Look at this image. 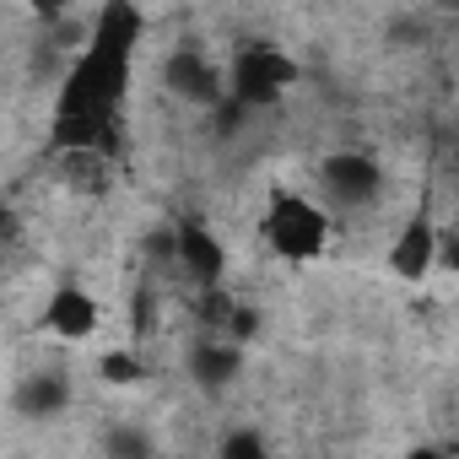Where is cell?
Segmentation results:
<instances>
[{
  "label": "cell",
  "mask_w": 459,
  "mask_h": 459,
  "mask_svg": "<svg viewBox=\"0 0 459 459\" xmlns=\"http://www.w3.org/2000/svg\"><path fill=\"white\" fill-rule=\"evenodd\" d=\"M146 39V17L135 0H103L98 22L65 60V82L49 114V152H92L114 162L125 152V98L135 82V49Z\"/></svg>",
  "instance_id": "1"
},
{
  "label": "cell",
  "mask_w": 459,
  "mask_h": 459,
  "mask_svg": "<svg viewBox=\"0 0 459 459\" xmlns=\"http://www.w3.org/2000/svg\"><path fill=\"white\" fill-rule=\"evenodd\" d=\"M260 238L287 265H314L335 244V216L314 195H303V189H271L265 216H260Z\"/></svg>",
  "instance_id": "2"
},
{
  "label": "cell",
  "mask_w": 459,
  "mask_h": 459,
  "mask_svg": "<svg viewBox=\"0 0 459 459\" xmlns=\"http://www.w3.org/2000/svg\"><path fill=\"white\" fill-rule=\"evenodd\" d=\"M221 76H227V98H233L244 114H271V108H281V98L298 87L303 71L276 44H244Z\"/></svg>",
  "instance_id": "3"
},
{
  "label": "cell",
  "mask_w": 459,
  "mask_h": 459,
  "mask_svg": "<svg viewBox=\"0 0 459 459\" xmlns=\"http://www.w3.org/2000/svg\"><path fill=\"white\" fill-rule=\"evenodd\" d=\"M39 330L55 335V341H65V346H82V341H92L103 330V308H98V298L87 287L60 281V287H49V298L39 308Z\"/></svg>",
  "instance_id": "4"
},
{
  "label": "cell",
  "mask_w": 459,
  "mask_h": 459,
  "mask_svg": "<svg viewBox=\"0 0 459 459\" xmlns=\"http://www.w3.org/2000/svg\"><path fill=\"white\" fill-rule=\"evenodd\" d=\"M162 87H168L184 108H216V103L227 98L221 65H216L211 55H200V49H173V55L162 60Z\"/></svg>",
  "instance_id": "5"
},
{
  "label": "cell",
  "mask_w": 459,
  "mask_h": 459,
  "mask_svg": "<svg viewBox=\"0 0 459 459\" xmlns=\"http://www.w3.org/2000/svg\"><path fill=\"white\" fill-rule=\"evenodd\" d=\"M437 233L443 227L427 216V211H411L400 221V233L389 244V276L405 281V287H421L432 271H437Z\"/></svg>",
  "instance_id": "6"
},
{
  "label": "cell",
  "mask_w": 459,
  "mask_h": 459,
  "mask_svg": "<svg viewBox=\"0 0 459 459\" xmlns=\"http://www.w3.org/2000/svg\"><path fill=\"white\" fill-rule=\"evenodd\" d=\"M319 184L335 205H373L384 195V168L368 152H330L319 162Z\"/></svg>",
  "instance_id": "7"
},
{
  "label": "cell",
  "mask_w": 459,
  "mask_h": 459,
  "mask_svg": "<svg viewBox=\"0 0 459 459\" xmlns=\"http://www.w3.org/2000/svg\"><path fill=\"white\" fill-rule=\"evenodd\" d=\"M173 265L195 287H221L227 281V244L211 233L205 221H184L178 233H173Z\"/></svg>",
  "instance_id": "8"
},
{
  "label": "cell",
  "mask_w": 459,
  "mask_h": 459,
  "mask_svg": "<svg viewBox=\"0 0 459 459\" xmlns=\"http://www.w3.org/2000/svg\"><path fill=\"white\" fill-rule=\"evenodd\" d=\"M189 368H195V384H200L205 394H221V389H233L238 373H244V346L227 341V335H200Z\"/></svg>",
  "instance_id": "9"
},
{
  "label": "cell",
  "mask_w": 459,
  "mask_h": 459,
  "mask_svg": "<svg viewBox=\"0 0 459 459\" xmlns=\"http://www.w3.org/2000/svg\"><path fill=\"white\" fill-rule=\"evenodd\" d=\"M71 405V378L65 373H28V384L17 389V411L33 421H49Z\"/></svg>",
  "instance_id": "10"
},
{
  "label": "cell",
  "mask_w": 459,
  "mask_h": 459,
  "mask_svg": "<svg viewBox=\"0 0 459 459\" xmlns=\"http://www.w3.org/2000/svg\"><path fill=\"white\" fill-rule=\"evenodd\" d=\"M98 378L114 384V389H135V384H146V362L130 346H114V351L98 357Z\"/></svg>",
  "instance_id": "11"
},
{
  "label": "cell",
  "mask_w": 459,
  "mask_h": 459,
  "mask_svg": "<svg viewBox=\"0 0 459 459\" xmlns=\"http://www.w3.org/2000/svg\"><path fill=\"white\" fill-rule=\"evenodd\" d=\"M22 6L33 12V22H39V28H55V22H65V17H71V0H22Z\"/></svg>",
  "instance_id": "12"
},
{
  "label": "cell",
  "mask_w": 459,
  "mask_h": 459,
  "mask_svg": "<svg viewBox=\"0 0 459 459\" xmlns=\"http://www.w3.org/2000/svg\"><path fill=\"white\" fill-rule=\"evenodd\" d=\"M221 454H227V459H244V454H265V437H260V432H233V437H221Z\"/></svg>",
  "instance_id": "13"
},
{
  "label": "cell",
  "mask_w": 459,
  "mask_h": 459,
  "mask_svg": "<svg viewBox=\"0 0 459 459\" xmlns=\"http://www.w3.org/2000/svg\"><path fill=\"white\" fill-rule=\"evenodd\" d=\"M108 448H146L141 437H130V432H119V437H108Z\"/></svg>",
  "instance_id": "14"
},
{
  "label": "cell",
  "mask_w": 459,
  "mask_h": 459,
  "mask_svg": "<svg viewBox=\"0 0 459 459\" xmlns=\"http://www.w3.org/2000/svg\"><path fill=\"white\" fill-rule=\"evenodd\" d=\"M443 6H454V0H443Z\"/></svg>",
  "instance_id": "15"
}]
</instances>
